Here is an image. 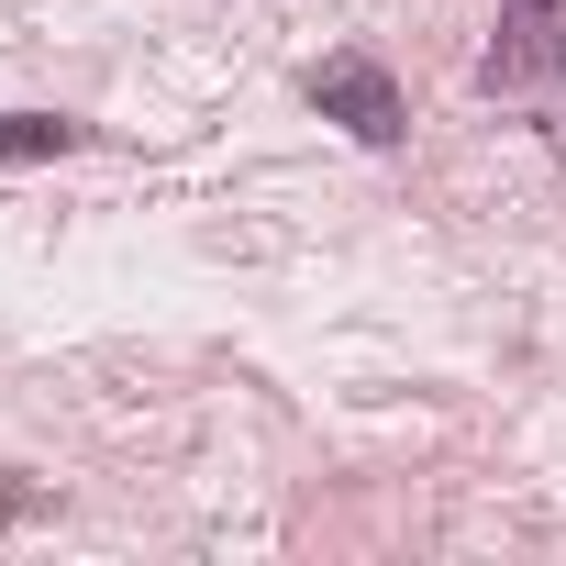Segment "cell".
<instances>
[{"instance_id":"6da1fadb","label":"cell","mask_w":566,"mask_h":566,"mask_svg":"<svg viewBox=\"0 0 566 566\" xmlns=\"http://www.w3.org/2000/svg\"><path fill=\"white\" fill-rule=\"evenodd\" d=\"M312 112H323V123H345L356 145H400V134H411L400 78H389L378 56H323V67H312Z\"/></svg>"},{"instance_id":"7a4b0ae2","label":"cell","mask_w":566,"mask_h":566,"mask_svg":"<svg viewBox=\"0 0 566 566\" xmlns=\"http://www.w3.org/2000/svg\"><path fill=\"white\" fill-rule=\"evenodd\" d=\"M90 123L78 112H0V167H34V156H78Z\"/></svg>"},{"instance_id":"3957f363","label":"cell","mask_w":566,"mask_h":566,"mask_svg":"<svg viewBox=\"0 0 566 566\" xmlns=\"http://www.w3.org/2000/svg\"><path fill=\"white\" fill-rule=\"evenodd\" d=\"M533 67H555V78H566V34H533V23H522V34H511V45L478 67V78L500 90V78H533Z\"/></svg>"},{"instance_id":"277c9868","label":"cell","mask_w":566,"mask_h":566,"mask_svg":"<svg viewBox=\"0 0 566 566\" xmlns=\"http://www.w3.org/2000/svg\"><path fill=\"white\" fill-rule=\"evenodd\" d=\"M45 511H56V500H45L23 467H0V533H23V522H45Z\"/></svg>"},{"instance_id":"5b68a950","label":"cell","mask_w":566,"mask_h":566,"mask_svg":"<svg viewBox=\"0 0 566 566\" xmlns=\"http://www.w3.org/2000/svg\"><path fill=\"white\" fill-rule=\"evenodd\" d=\"M522 12H544V0H522Z\"/></svg>"}]
</instances>
